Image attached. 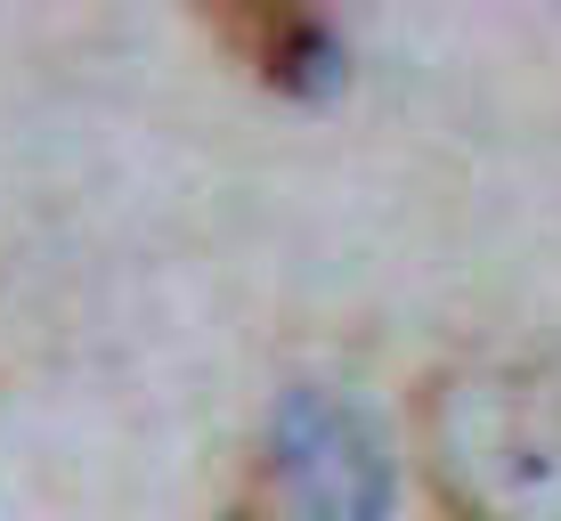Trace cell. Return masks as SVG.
Instances as JSON below:
<instances>
[{"label": "cell", "instance_id": "6da1fadb", "mask_svg": "<svg viewBox=\"0 0 561 521\" xmlns=\"http://www.w3.org/2000/svg\"><path fill=\"white\" fill-rule=\"evenodd\" d=\"M423 465L448 521H561V383L456 366L423 392Z\"/></svg>", "mask_w": 561, "mask_h": 521}, {"label": "cell", "instance_id": "7a4b0ae2", "mask_svg": "<svg viewBox=\"0 0 561 521\" xmlns=\"http://www.w3.org/2000/svg\"><path fill=\"white\" fill-rule=\"evenodd\" d=\"M277 465L318 521H375L382 513V456L375 432L325 392H301L277 423Z\"/></svg>", "mask_w": 561, "mask_h": 521}, {"label": "cell", "instance_id": "3957f363", "mask_svg": "<svg viewBox=\"0 0 561 521\" xmlns=\"http://www.w3.org/2000/svg\"><path fill=\"white\" fill-rule=\"evenodd\" d=\"M211 25H220V42L237 49L261 82L294 90V99H325V90L342 82V42H334V25H318V16H301V9L244 0V9H220Z\"/></svg>", "mask_w": 561, "mask_h": 521}, {"label": "cell", "instance_id": "277c9868", "mask_svg": "<svg viewBox=\"0 0 561 521\" xmlns=\"http://www.w3.org/2000/svg\"><path fill=\"white\" fill-rule=\"evenodd\" d=\"M228 521H261V513H228Z\"/></svg>", "mask_w": 561, "mask_h": 521}]
</instances>
